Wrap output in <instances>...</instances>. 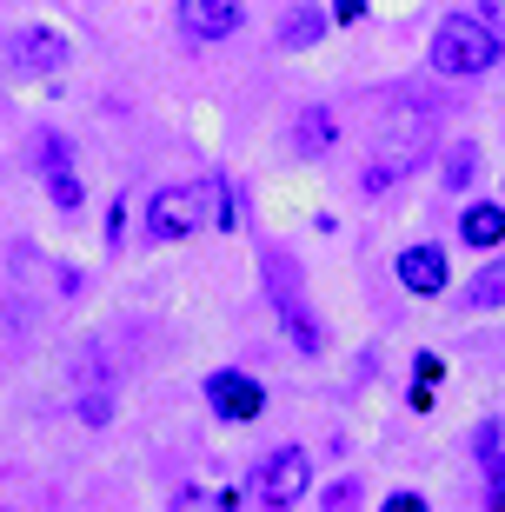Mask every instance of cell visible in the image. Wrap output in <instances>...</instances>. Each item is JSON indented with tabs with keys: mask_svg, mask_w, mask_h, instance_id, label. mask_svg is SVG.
I'll return each mask as SVG.
<instances>
[{
	"mask_svg": "<svg viewBox=\"0 0 505 512\" xmlns=\"http://www.w3.org/2000/svg\"><path fill=\"white\" fill-rule=\"evenodd\" d=\"M466 306H505V260H492V266H479V273H472Z\"/></svg>",
	"mask_w": 505,
	"mask_h": 512,
	"instance_id": "17",
	"label": "cell"
},
{
	"mask_svg": "<svg viewBox=\"0 0 505 512\" xmlns=\"http://www.w3.org/2000/svg\"><path fill=\"white\" fill-rule=\"evenodd\" d=\"M459 240L479 253H492L505 240V207H492V200H472L466 213H459Z\"/></svg>",
	"mask_w": 505,
	"mask_h": 512,
	"instance_id": "12",
	"label": "cell"
},
{
	"mask_svg": "<svg viewBox=\"0 0 505 512\" xmlns=\"http://www.w3.org/2000/svg\"><path fill=\"white\" fill-rule=\"evenodd\" d=\"M313 486V453L306 446H280L253 466V486H246V506H293V499Z\"/></svg>",
	"mask_w": 505,
	"mask_h": 512,
	"instance_id": "5",
	"label": "cell"
},
{
	"mask_svg": "<svg viewBox=\"0 0 505 512\" xmlns=\"http://www.w3.org/2000/svg\"><path fill=\"white\" fill-rule=\"evenodd\" d=\"M326 506H333V512H346V506H359V479H339L333 493H326Z\"/></svg>",
	"mask_w": 505,
	"mask_h": 512,
	"instance_id": "18",
	"label": "cell"
},
{
	"mask_svg": "<svg viewBox=\"0 0 505 512\" xmlns=\"http://www.w3.org/2000/svg\"><path fill=\"white\" fill-rule=\"evenodd\" d=\"M326 27H333V14H326L319 0H300V7H286V20H280V47L286 54H306L313 40H326Z\"/></svg>",
	"mask_w": 505,
	"mask_h": 512,
	"instance_id": "11",
	"label": "cell"
},
{
	"mask_svg": "<svg viewBox=\"0 0 505 512\" xmlns=\"http://www.w3.org/2000/svg\"><path fill=\"white\" fill-rule=\"evenodd\" d=\"M260 273H266V286H273V306H280V320H286V340L300 346V353H319V346H326V326H319L313 313H306V293H300V266L286 260L280 247H266Z\"/></svg>",
	"mask_w": 505,
	"mask_h": 512,
	"instance_id": "3",
	"label": "cell"
},
{
	"mask_svg": "<svg viewBox=\"0 0 505 512\" xmlns=\"http://www.w3.org/2000/svg\"><path fill=\"white\" fill-rule=\"evenodd\" d=\"M60 67H67V40L54 27L0 34V74H60Z\"/></svg>",
	"mask_w": 505,
	"mask_h": 512,
	"instance_id": "6",
	"label": "cell"
},
{
	"mask_svg": "<svg viewBox=\"0 0 505 512\" xmlns=\"http://www.w3.org/2000/svg\"><path fill=\"white\" fill-rule=\"evenodd\" d=\"M40 173H47V187H54V207L74 213L80 207V180H74V160H67V140H54V133H40Z\"/></svg>",
	"mask_w": 505,
	"mask_h": 512,
	"instance_id": "10",
	"label": "cell"
},
{
	"mask_svg": "<svg viewBox=\"0 0 505 512\" xmlns=\"http://www.w3.org/2000/svg\"><path fill=\"white\" fill-rule=\"evenodd\" d=\"M333 133H339L333 107H306V114L293 120V153H300V160H319V153L333 147Z\"/></svg>",
	"mask_w": 505,
	"mask_h": 512,
	"instance_id": "13",
	"label": "cell"
},
{
	"mask_svg": "<svg viewBox=\"0 0 505 512\" xmlns=\"http://www.w3.org/2000/svg\"><path fill=\"white\" fill-rule=\"evenodd\" d=\"M479 453H486V506H505V453H499V426H479Z\"/></svg>",
	"mask_w": 505,
	"mask_h": 512,
	"instance_id": "15",
	"label": "cell"
},
{
	"mask_svg": "<svg viewBox=\"0 0 505 512\" xmlns=\"http://www.w3.org/2000/svg\"><path fill=\"white\" fill-rule=\"evenodd\" d=\"M14 273L20 280H40L47 293H80V273H67V266H40L34 247H14Z\"/></svg>",
	"mask_w": 505,
	"mask_h": 512,
	"instance_id": "14",
	"label": "cell"
},
{
	"mask_svg": "<svg viewBox=\"0 0 505 512\" xmlns=\"http://www.w3.org/2000/svg\"><path fill=\"white\" fill-rule=\"evenodd\" d=\"M366 14V0H333V20H359Z\"/></svg>",
	"mask_w": 505,
	"mask_h": 512,
	"instance_id": "20",
	"label": "cell"
},
{
	"mask_svg": "<svg viewBox=\"0 0 505 512\" xmlns=\"http://www.w3.org/2000/svg\"><path fill=\"white\" fill-rule=\"evenodd\" d=\"M439 180H446L452 193H466L472 180H479V147H472V140H459V147L446 153V167H439Z\"/></svg>",
	"mask_w": 505,
	"mask_h": 512,
	"instance_id": "16",
	"label": "cell"
},
{
	"mask_svg": "<svg viewBox=\"0 0 505 512\" xmlns=\"http://www.w3.org/2000/svg\"><path fill=\"white\" fill-rule=\"evenodd\" d=\"M446 280H452V266H446V253L432 247H406L399 253V286L406 293H419V300H432V293H446Z\"/></svg>",
	"mask_w": 505,
	"mask_h": 512,
	"instance_id": "9",
	"label": "cell"
},
{
	"mask_svg": "<svg viewBox=\"0 0 505 512\" xmlns=\"http://www.w3.org/2000/svg\"><path fill=\"white\" fill-rule=\"evenodd\" d=\"M213 200H220V193L200 187V180H187V187H160L147 200V240H193V233L213 220Z\"/></svg>",
	"mask_w": 505,
	"mask_h": 512,
	"instance_id": "4",
	"label": "cell"
},
{
	"mask_svg": "<svg viewBox=\"0 0 505 512\" xmlns=\"http://www.w3.org/2000/svg\"><path fill=\"white\" fill-rule=\"evenodd\" d=\"M426 60H432V74H446V80L486 74L492 60H499V27H486L479 14H452V20H439Z\"/></svg>",
	"mask_w": 505,
	"mask_h": 512,
	"instance_id": "2",
	"label": "cell"
},
{
	"mask_svg": "<svg viewBox=\"0 0 505 512\" xmlns=\"http://www.w3.org/2000/svg\"><path fill=\"white\" fill-rule=\"evenodd\" d=\"M479 20H486V27H499V34H505V0H479Z\"/></svg>",
	"mask_w": 505,
	"mask_h": 512,
	"instance_id": "19",
	"label": "cell"
},
{
	"mask_svg": "<svg viewBox=\"0 0 505 512\" xmlns=\"http://www.w3.org/2000/svg\"><path fill=\"white\" fill-rule=\"evenodd\" d=\"M206 399H213V413L233 419V426H246V419L266 413V386L253 380V373H240V366H220V373L206 380Z\"/></svg>",
	"mask_w": 505,
	"mask_h": 512,
	"instance_id": "7",
	"label": "cell"
},
{
	"mask_svg": "<svg viewBox=\"0 0 505 512\" xmlns=\"http://www.w3.org/2000/svg\"><path fill=\"white\" fill-rule=\"evenodd\" d=\"M426 147H432V114H419L412 100H393L386 120H379V133H373V153H366V193L399 187L426 160Z\"/></svg>",
	"mask_w": 505,
	"mask_h": 512,
	"instance_id": "1",
	"label": "cell"
},
{
	"mask_svg": "<svg viewBox=\"0 0 505 512\" xmlns=\"http://www.w3.org/2000/svg\"><path fill=\"white\" fill-rule=\"evenodd\" d=\"M246 0H180V34L187 40H226L240 34Z\"/></svg>",
	"mask_w": 505,
	"mask_h": 512,
	"instance_id": "8",
	"label": "cell"
}]
</instances>
